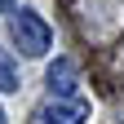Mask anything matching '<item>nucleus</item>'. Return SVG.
<instances>
[{
  "label": "nucleus",
  "instance_id": "obj_4",
  "mask_svg": "<svg viewBox=\"0 0 124 124\" xmlns=\"http://www.w3.org/2000/svg\"><path fill=\"white\" fill-rule=\"evenodd\" d=\"M22 84H18V67H13V58L0 49V93H18Z\"/></svg>",
  "mask_w": 124,
  "mask_h": 124
},
{
  "label": "nucleus",
  "instance_id": "obj_3",
  "mask_svg": "<svg viewBox=\"0 0 124 124\" xmlns=\"http://www.w3.org/2000/svg\"><path fill=\"white\" fill-rule=\"evenodd\" d=\"M75 80H80V67H75L71 58H58V62H49V71H44V84H49V98H58V102L75 98Z\"/></svg>",
  "mask_w": 124,
  "mask_h": 124
},
{
  "label": "nucleus",
  "instance_id": "obj_1",
  "mask_svg": "<svg viewBox=\"0 0 124 124\" xmlns=\"http://www.w3.org/2000/svg\"><path fill=\"white\" fill-rule=\"evenodd\" d=\"M9 40L22 49V58H44V53L53 49V31H49V22H44L40 13H31V9L9 13Z\"/></svg>",
  "mask_w": 124,
  "mask_h": 124
},
{
  "label": "nucleus",
  "instance_id": "obj_2",
  "mask_svg": "<svg viewBox=\"0 0 124 124\" xmlns=\"http://www.w3.org/2000/svg\"><path fill=\"white\" fill-rule=\"evenodd\" d=\"M84 115H89L84 102H58V98H49L44 106L31 111V124H84Z\"/></svg>",
  "mask_w": 124,
  "mask_h": 124
},
{
  "label": "nucleus",
  "instance_id": "obj_5",
  "mask_svg": "<svg viewBox=\"0 0 124 124\" xmlns=\"http://www.w3.org/2000/svg\"><path fill=\"white\" fill-rule=\"evenodd\" d=\"M9 9H13V0H0V13H9Z\"/></svg>",
  "mask_w": 124,
  "mask_h": 124
},
{
  "label": "nucleus",
  "instance_id": "obj_6",
  "mask_svg": "<svg viewBox=\"0 0 124 124\" xmlns=\"http://www.w3.org/2000/svg\"><path fill=\"white\" fill-rule=\"evenodd\" d=\"M0 124H9V120H5V106H0Z\"/></svg>",
  "mask_w": 124,
  "mask_h": 124
}]
</instances>
